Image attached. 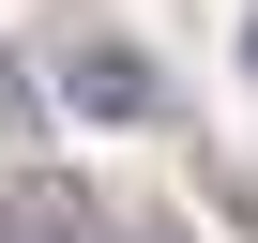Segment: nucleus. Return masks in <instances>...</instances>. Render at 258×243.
I'll return each mask as SVG.
<instances>
[{
	"mask_svg": "<svg viewBox=\"0 0 258 243\" xmlns=\"http://www.w3.org/2000/svg\"><path fill=\"white\" fill-rule=\"evenodd\" d=\"M0 137H16V152H31V137H46V76H31V61H16V46H0Z\"/></svg>",
	"mask_w": 258,
	"mask_h": 243,
	"instance_id": "3",
	"label": "nucleus"
},
{
	"mask_svg": "<svg viewBox=\"0 0 258 243\" xmlns=\"http://www.w3.org/2000/svg\"><path fill=\"white\" fill-rule=\"evenodd\" d=\"M0 243H121V228H106L61 167H16V183H0Z\"/></svg>",
	"mask_w": 258,
	"mask_h": 243,
	"instance_id": "2",
	"label": "nucleus"
},
{
	"mask_svg": "<svg viewBox=\"0 0 258 243\" xmlns=\"http://www.w3.org/2000/svg\"><path fill=\"white\" fill-rule=\"evenodd\" d=\"M121 243H182V228H121Z\"/></svg>",
	"mask_w": 258,
	"mask_h": 243,
	"instance_id": "4",
	"label": "nucleus"
},
{
	"mask_svg": "<svg viewBox=\"0 0 258 243\" xmlns=\"http://www.w3.org/2000/svg\"><path fill=\"white\" fill-rule=\"evenodd\" d=\"M61 106H76V122H152L167 91H152L137 46H61Z\"/></svg>",
	"mask_w": 258,
	"mask_h": 243,
	"instance_id": "1",
	"label": "nucleus"
},
{
	"mask_svg": "<svg viewBox=\"0 0 258 243\" xmlns=\"http://www.w3.org/2000/svg\"><path fill=\"white\" fill-rule=\"evenodd\" d=\"M243 76H258V16H243Z\"/></svg>",
	"mask_w": 258,
	"mask_h": 243,
	"instance_id": "5",
	"label": "nucleus"
}]
</instances>
